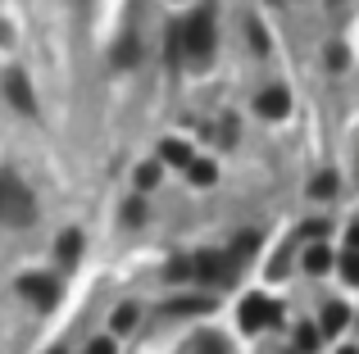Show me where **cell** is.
<instances>
[{"mask_svg":"<svg viewBox=\"0 0 359 354\" xmlns=\"http://www.w3.org/2000/svg\"><path fill=\"white\" fill-rule=\"evenodd\" d=\"M177 36H182V55H187V59H191V64H205L214 55V9L201 5L182 27H177Z\"/></svg>","mask_w":359,"mask_h":354,"instance_id":"cell-1","label":"cell"},{"mask_svg":"<svg viewBox=\"0 0 359 354\" xmlns=\"http://www.w3.org/2000/svg\"><path fill=\"white\" fill-rule=\"evenodd\" d=\"M36 213L32 195H27L23 182H14V177H0V222L5 227H27Z\"/></svg>","mask_w":359,"mask_h":354,"instance_id":"cell-2","label":"cell"},{"mask_svg":"<svg viewBox=\"0 0 359 354\" xmlns=\"http://www.w3.org/2000/svg\"><path fill=\"white\" fill-rule=\"evenodd\" d=\"M282 313H278V304L269 300V295H250V300L241 304V327L245 332H264V327H273Z\"/></svg>","mask_w":359,"mask_h":354,"instance_id":"cell-3","label":"cell"},{"mask_svg":"<svg viewBox=\"0 0 359 354\" xmlns=\"http://www.w3.org/2000/svg\"><path fill=\"white\" fill-rule=\"evenodd\" d=\"M18 295H27L32 304L50 309V304L60 300V286H55L50 277H41V273H27V277H18Z\"/></svg>","mask_w":359,"mask_h":354,"instance_id":"cell-4","label":"cell"},{"mask_svg":"<svg viewBox=\"0 0 359 354\" xmlns=\"http://www.w3.org/2000/svg\"><path fill=\"white\" fill-rule=\"evenodd\" d=\"M201 282H232V259L228 255H196L191 259Z\"/></svg>","mask_w":359,"mask_h":354,"instance_id":"cell-5","label":"cell"},{"mask_svg":"<svg viewBox=\"0 0 359 354\" xmlns=\"http://www.w3.org/2000/svg\"><path fill=\"white\" fill-rule=\"evenodd\" d=\"M5 91H9V100H14L18 114H36V96H32V87H27L23 73H9V78H5Z\"/></svg>","mask_w":359,"mask_h":354,"instance_id":"cell-6","label":"cell"},{"mask_svg":"<svg viewBox=\"0 0 359 354\" xmlns=\"http://www.w3.org/2000/svg\"><path fill=\"white\" fill-rule=\"evenodd\" d=\"M287 109H291V96L282 87H269V91L255 96V114H264V118H282Z\"/></svg>","mask_w":359,"mask_h":354,"instance_id":"cell-7","label":"cell"},{"mask_svg":"<svg viewBox=\"0 0 359 354\" xmlns=\"http://www.w3.org/2000/svg\"><path fill=\"white\" fill-rule=\"evenodd\" d=\"M351 323V309H346L341 300H332V304H323V313H318V332L323 337H337V332Z\"/></svg>","mask_w":359,"mask_h":354,"instance_id":"cell-8","label":"cell"},{"mask_svg":"<svg viewBox=\"0 0 359 354\" xmlns=\"http://www.w3.org/2000/svg\"><path fill=\"white\" fill-rule=\"evenodd\" d=\"M327 268H332V250H327V246H309L305 250V273H327Z\"/></svg>","mask_w":359,"mask_h":354,"instance_id":"cell-9","label":"cell"},{"mask_svg":"<svg viewBox=\"0 0 359 354\" xmlns=\"http://www.w3.org/2000/svg\"><path fill=\"white\" fill-rule=\"evenodd\" d=\"M55 250H60V264H73V259L82 255V236H78V232H64Z\"/></svg>","mask_w":359,"mask_h":354,"instance_id":"cell-10","label":"cell"},{"mask_svg":"<svg viewBox=\"0 0 359 354\" xmlns=\"http://www.w3.org/2000/svg\"><path fill=\"white\" fill-rule=\"evenodd\" d=\"M210 309H214L210 295H196V300H173V304H168V313H210Z\"/></svg>","mask_w":359,"mask_h":354,"instance_id":"cell-11","label":"cell"},{"mask_svg":"<svg viewBox=\"0 0 359 354\" xmlns=\"http://www.w3.org/2000/svg\"><path fill=\"white\" fill-rule=\"evenodd\" d=\"M159 150H164V160H168V164H182V169L191 164V146H187V141H164Z\"/></svg>","mask_w":359,"mask_h":354,"instance_id":"cell-12","label":"cell"},{"mask_svg":"<svg viewBox=\"0 0 359 354\" xmlns=\"http://www.w3.org/2000/svg\"><path fill=\"white\" fill-rule=\"evenodd\" d=\"M187 177H191L196 186H210V182H214V164H205V160H191V164H187Z\"/></svg>","mask_w":359,"mask_h":354,"instance_id":"cell-13","label":"cell"},{"mask_svg":"<svg viewBox=\"0 0 359 354\" xmlns=\"http://www.w3.org/2000/svg\"><path fill=\"white\" fill-rule=\"evenodd\" d=\"M164 277L168 282H177V277H196V268H191V259H173V264L164 268Z\"/></svg>","mask_w":359,"mask_h":354,"instance_id":"cell-14","label":"cell"},{"mask_svg":"<svg viewBox=\"0 0 359 354\" xmlns=\"http://www.w3.org/2000/svg\"><path fill=\"white\" fill-rule=\"evenodd\" d=\"M332 191H337V177H332V173L314 177V186H309V195H318V200H323V195H332Z\"/></svg>","mask_w":359,"mask_h":354,"instance_id":"cell-15","label":"cell"},{"mask_svg":"<svg viewBox=\"0 0 359 354\" xmlns=\"http://www.w3.org/2000/svg\"><path fill=\"white\" fill-rule=\"evenodd\" d=\"M132 323H137V304H123V309L114 313V332H128Z\"/></svg>","mask_w":359,"mask_h":354,"instance_id":"cell-16","label":"cell"},{"mask_svg":"<svg viewBox=\"0 0 359 354\" xmlns=\"http://www.w3.org/2000/svg\"><path fill=\"white\" fill-rule=\"evenodd\" d=\"M155 182H159V169H155V164H141V169H137V186H141V191H150Z\"/></svg>","mask_w":359,"mask_h":354,"instance_id":"cell-17","label":"cell"},{"mask_svg":"<svg viewBox=\"0 0 359 354\" xmlns=\"http://www.w3.org/2000/svg\"><path fill=\"white\" fill-rule=\"evenodd\" d=\"M296 346L305 350V354H309V350H318V327H300V332H296Z\"/></svg>","mask_w":359,"mask_h":354,"instance_id":"cell-18","label":"cell"},{"mask_svg":"<svg viewBox=\"0 0 359 354\" xmlns=\"http://www.w3.org/2000/svg\"><path fill=\"white\" fill-rule=\"evenodd\" d=\"M191 354H223V341H219V337H201V341L191 346Z\"/></svg>","mask_w":359,"mask_h":354,"instance_id":"cell-19","label":"cell"},{"mask_svg":"<svg viewBox=\"0 0 359 354\" xmlns=\"http://www.w3.org/2000/svg\"><path fill=\"white\" fill-rule=\"evenodd\" d=\"M341 273H346V282H355V286H359V250H351V255H346Z\"/></svg>","mask_w":359,"mask_h":354,"instance_id":"cell-20","label":"cell"},{"mask_svg":"<svg viewBox=\"0 0 359 354\" xmlns=\"http://www.w3.org/2000/svg\"><path fill=\"white\" fill-rule=\"evenodd\" d=\"M87 354H118V346H114V337H96L87 346Z\"/></svg>","mask_w":359,"mask_h":354,"instance_id":"cell-21","label":"cell"},{"mask_svg":"<svg viewBox=\"0 0 359 354\" xmlns=\"http://www.w3.org/2000/svg\"><path fill=\"white\" fill-rule=\"evenodd\" d=\"M250 45H255V55L269 50V41H264V27H255V23H250Z\"/></svg>","mask_w":359,"mask_h":354,"instance_id":"cell-22","label":"cell"},{"mask_svg":"<svg viewBox=\"0 0 359 354\" xmlns=\"http://www.w3.org/2000/svg\"><path fill=\"white\" fill-rule=\"evenodd\" d=\"M132 59H137V45H132V36H128V41L118 45V64H132Z\"/></svg>","mask_w":359,"mask_h":354,"instance_id":"cell-23","label":"cell"},{"mask_svg":"<svg viewBox=\"0 0 359 354\" xmlns=\"http://www.w3.org/2000/svg\"><path fill=\"white\" fill-rule=\"evenodd\" d=\"M351 246H355V250H359V227H351Z\"/></svg>","mask_w":359,"mask_h":354,"instance_id":"cell-24","label":"cell"},{"mask_svg":"<svg viewBox=\"0 0 359 354\" xmlns=\"http://www.w3.org/2000/svg\"><path fill=\"white\" fill-rule=\"evenodd\" d=\"M341 354H359V350H341Z\"/></svg>","mask_w":359,"mask_h":354,"instance_id":"cell-25","label":"cell"},{"mask_svg":"<svg viewBox=\"0 0 359 354\" xmlns=\"http://www.w3.org/2000/svg\"><path fill=\"white\" fill-rule=\"evenodd\" d=\"M55 354H64V350H55Z\"/></svg>","mask_w":359,"mask_h":354,"instance_id":"cell-26","label":"cell"}]
</instances>
